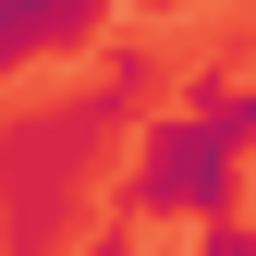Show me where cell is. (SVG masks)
<instances>
[{"label":"cell","instance_id":"cell-1","mask_svg":"<svg viewBox=\"0 0 256 256\" xmlns=\"http://www.w3.org/2000/svg\"><path fill=\"white\" fill-rule=\"evenodd\" d=\"M244 146H256L244 74H196V86L134 134L110 208H122V220H183V232H208V220H232V196H244Z\"/></svg>","mask_w":256,"mask_h":256},{"label":"cell","instance_id":"cell-2","mask_svg":"<svg viewBox=\"0 0 256 256\" xmlns=\"http://www.w3.org/2000/svg\"><path fill=\"white\" fill-rule=\"evenodd\" d=\"M134 86H146V61H98V86L61 98V122H0V208H12V244H37L61 220V196L86 183V158L134 122Z\"/></svg>","mask_w":256,"mask_h":256},{"label":"cell","instance_id":"cell-4","mask_svg":"<svg viewBox=\"0 0 256 256\" xmlns=\"http://www.w3.org/2000/svg\"><path fill=\"white\" fill-rule=\"evenodd\" d=\"M196 256H256V220H208V244Z\"/></svg>","mask_w":256,"mask_h":256},{"label":"cell","instance_id":"cell-3","mask_svg":"<svg viewBox=\"0 0 256 256\" xmlns=\"http://www.w3.org/2000/svg\"><path fill=\"white\" fill-rule=\"evenodd\" d=\"M98 12H110V0H0V74H24V61L98 37Z\"/></svg>","mask_w":256,"mask_h":256},{"label":"cell","instance_id":"cell-6","mask_svg":"<svg viewBox=\"0 0 256 256\" xmlns=\"http://www.w3.org/2000/svg\"><path fill=\"white\" fill-rule=\"evenodd\" d=\"M244 122H256V74H244Z\"/></svg>","mask_w":256,"mask_h":256},{"label":"cell","instance_id":"cell-5","mask_svg":"<svg viewBox=\"0 0 256 256\" xmlns=\"http://www.w3.org/2000/svg\"><path fill=\"white\" fill-rule=\"evenodd\" d=\"M86 256H134V220H110V232H86Z\"/></svg>","mask_w":256,"mask_h":256},{"label":"cell","instance_id":"cell-8","mask_svg":"<svg viewBox=\"0 0 256 256\" xmlns=\"http://www.w3.org/2000/svg\"><path fill=\"white\" fill-rule=\"evenodd\" d=\"M12 256H37V244H12Z\"/></svg>","mask_w":256,"mask_h":256},{"label":"cell","instance_id":"cell-7","mask_svg":"<svg viewBox=\"0 0 256 256\" xmlns=\"http://www.w3.org/2000/svg\"><path fill=\"white\" fill-rule=\"evenodd\" d=\"M158 12H183V0H158Z\"/></svg>","mask_w":256,"mask_h":256}]
</instances>
